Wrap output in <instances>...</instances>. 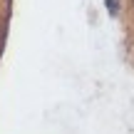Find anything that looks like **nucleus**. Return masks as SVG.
Here are the masks:
<instances>
[{"mask_svg":"<svg viewBox=\"0 0 134 134\" xmlns=\"http://www.w3.org/2000/svg\"><path fill=\"white\" fill-rule=\"evenodd\" d=\"M104 5H107V10H109L112 15L119 13V0H104Z\"/></svg>","mask_w":134,"mask_h":134,"instance_id":"obj_1","label":"nucleus"}]
</instances>
